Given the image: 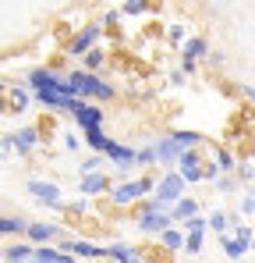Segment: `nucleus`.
<instances>
[{"label":"nucleus","mask_w":255,"mask_h":263,"mask_svg":"<svg viewBox=\"0 0 255 263\" xmlns=\"http://www.w3.org/2000/svg\"><path fill=\"white\" fill-rule=\"evenodd\" d=\"M234 175H238L241 185H255V167H252V164H245V160L238 164V171H234Z\"/></svg>","instance_id":"35"},{"label":"nucleus","mask_w":255,"mask_h":263,"mask_svg":"<svg viewBox=\"0 0 255 263\" xmlns=\"http://www.w3.org/2000/svg\"><path fill=\"white\" fill-rule=\"evenodd\" d=\"M71 118H75V125H78L82 132L103 128V107H99V103H85V100H78V107L71 110Z\"/></svg>","instance_id":"11"},{"label":"nucleus","mask_w":255,"mask_h":263,"mask_svg":"<svg viewBox=\"0 0 255 263\" xmlns=\"http://www.w3.org/2000/svg\"><path fill=\"white\" fill-rule=\"evenodd\" d=\"M29 263H78V256L64 253L60 246H36V253H32Z\"/></svg>","instance_id":"14"},{"label":"nucleus","mask_w":255,"mask_h":263,"mask_svg":"<svg viewBox=\"0 0 255 263\" xmlns=\"http://www.w3.org/2000/svg\"><path fill=\"white\" fill-rule=\"evenodd\" d=\"M170 224H174V217H170V210H163V206H153V203H145L142 206V214L135 217V228L142 231V235H163Z\"/></svg>","instance_id":"4"},{"label":"nucleus","mask_w":255,"mask_h":263,"mask_svg":"<svg viewBox=\"0 0 255 263\" xmlns=\"http://www.w3.org/2000/svg\"><path fill=\"white\" fill-rule=\"evenodd\" d=\"M248 160H255V146H252V153H248Z\"/></svg>","instance_id":"47"},{"label":"nucleus","mask_w":255,"mask_h":263,"mask_svg":"<svg viewBox=\"0 0 255 263\" xmlns=\"http://www.w3.org/2000/svg\"><path fill=\"white\" fill-rule=\"evenodd\" d=\"M4 157H7V149H4V139H0V160H4Z\"/></svg>","instance_id":"46"},{"label":"nucleus","mask_w":255,"mask_h":263,"mask_svg":"<svg viewBox=\"0 0 255 263\" xmlns=\"http://www.w3.org/2000/svg\"><path fill=\"white\" fill-rule=\"evenodd\" d=\"M195 167H202V153H199V146H195V149H184L181 160H177V171H181V175H188V171H195Z\"/></svg>","instance_id":"24"},{"label":"nucleus","mask_w":255,"mask_h":263,"mask_svg":"<svg viewBox=\"0 0 255 263\" xmlns=\"http://www.w3.org/2000/svg\"><path fill=\"white\" fill-rule=\"evenodd\" d=\"M220 246H223V253L230 256V260H241L252 246L248 242H241V238H234V235H220Z\"/></svg>","instance_id":"21"},{"label":"nucleus","mask_w":255,"mask_h":263,"mask_svg":"<svg viewBox=\"0 0 255 263\" xmlns=\"http://www.w3.org/2000/svg\"><path fill=\"white\" fill-rule=\"evenodd\" d=\"M117 22H121V11H107V14H103V25H107V29H114Z\"/></svg>","instance_id":"42"},{"label":"nucleus","mask_w":255,"mask_h":263,"mask_svg":"<svg viewBox=\"0 0 255 263\" xmlns=\"http://www.w3.org/2000/svg\"><path fill=\"white\" fill-rule=\"evenodd\" d=\"M227 224H230V214H223V210H213L209 214V228L216 235H227Z\"/></svg>","instance_id":"30"},{"label":"nucleus","mask_w":255,"mask_h":263,"mask_svg":"<svg viewBox=\"0 0 255 263\" xmlns=\"http://www.w3.org/2000/svg\"><path fill=\"white\" fill-rule=\"evenodd\" d=\"M82 64H85V71H96V68H103V50H96V46H92V50H89V53L82 57Z\"/></svg>","instance_id":"32"},{"label":"nucleus","mask_w":255,"mask_h":263,"mask_svg":"<svg viewBox=\"0 0 255 263\" xmlns=\"http://www.w3.org/2000/svg\"><path fill=\"white\" fill-rule=\"evenodd\" d=\"M78 146H82V139L71 135V132H64V149H68V153H78Z\"/></svg>","instance_id":"40"},{"label":"nucleus","mask_w":255,"mask_h":263,"mask_svg":"<svg viewBox=\"0 0 255 263\" xmlns=\"http://www.w3.org/2000/svg\"><path fill=\"white\" fill-rule=\"evenodd\" d=\"M64 79H60V71H53V68H32L29 71V89H46V86H60Z\"/></svg>","instance_id":"17"},{"label":"nucleus","mask_w":255,"mask_h":263,"mask_svg":"<svg viewBox=\"0 0 255 263\" xmlns=\"http://www.w3.org/2000/svg\"><path fill=\"white\" fill-rule=\"evenodd\" d=\"M64 253H71V256H82V260H107V246H96V242H85V238H60L57 242Z\"/></svg>","instance_id":"9"},{"label":"nucleus","mask_w":255,"mask_h":263,"mask_svg":"<svg viewBox=\"0 0 255 263\" xmlns=\"http://www.w3.org/2000/svg\"><path fill=\"white\" fill-rule=\"evenodd\" d=\"M174 139H177V146L181 149H195V146H202L206 142V135L202 132H170Z\"/></svg>","instance_id":"25"},{"label":"nucleus","mask_w":255,"mask_h":263,"mask_svg":"<svg viewBox=\"0 0 255 263\" xmlns=\"http://www.w3.org/2000/svg\"><path fill=\"white\" fill-rule=\"evenodd\" d=\"M29 220L25 217H0V235H25Z\"/></svg>","instance_id":"26"},{"label":"nucleus","mask_w":255,"mask_h":263,"mask_svg":"<svg viewBox=\"0 0 255 263\" xmlns=\"http://www.w3.org/2000/svg\"><path fill=\"white\" fill-rule=\"evenodd\" d=\"M110 189H114V181H110V175H107V171L82 175V181H78V192H82V196H107Z\"/></svg>","instance_id":"13"},{"label":"nucleus","mask_w":255,"mask_h":263,"mask_svg":"<svg viewBox=\"0 0 255 263\" xmlns=\"http://www.w3.org/2000/svg\"><path fill=\"white\" fill-rule=\"evenodd\" d=\"M39 142H42V128L39 125H22L18 132H11V135L4 139V149H7V153L14 149L18 157H29Z\"/></svg>","instance_id":"5"},{"label":"nucleus","mask_w":255,"mask_h":263,"mask_svg":"<svg viewBox=\"0 0 255 263\" xmlns=\"http://www.w3.org/2000/svg\"><path fill=\"white\" fill-rule=\"evenodd\" d=\"M153 164H160V157H156V146L149 142V146L138 149V167H153Z\"/></svg>","instance_id":"31"},{"label":"nucleus","mask_w":255,"mask_h":263,"mask_svg":"<svg viewBox=\"0 0 255 263\" xmlns=\"http://www.w3.org/2000/svg\"><path fill=\"white\" fill-rule=\"evenodd\" d=\"M160 246L167 249V253H177V249H184V228L177 231V228H167L163 235H160Z\"/></svg>","instance_id":"23"},{"label":"nucleus","mask_w":255,"mask_h":263,"mask_svg":"<svg viewBox=\"0 0 255 263\" xmlns=\"http://www.w3.org/2000/svg\"><path fill=\"white\" fill-rule=\"evenodd\" d=\"M209 43L202 40V36H188L184 46H181V71L184 75H195V64L199 61H209Z\"/></svg>","instance_id":"8"},{"label":"nucleus","mask_w":255,"mask_h":263,"mask_svg":"<svg viewBox=\"0 0 255 263\" xmlns=\"http://www.w3.org/2000/svg\"><path fill=\"white\" fill-rule=\"evenodd\" d=\"M252 253H255V242H252Z\"/></svg>","instance_id":"49"},{"label":"nucleus","mask_w":255,"mask_h":263,"mask_svg":"<svg viewBox=\"0 0 255 263\" xmlns=\"http://www.w3.org/2000/svg\"><path fill=\"white\" fill-rule=\"evenodd\" d=\"M0 92H4V82H0Z\"/></svg>","instance_id":"48"},{"label":"nucleus","mask_w":255,"mask_h":263,"mask_svg":"<svg viewBox=\"0 0 255 263\" xmlns=\"http://www.w3.org/2000/svg\"><path fill=\"white\" fill-rule=\"evenodd\" d=\"M25 238H29L32 246H50V242H60L64 231H60V224H50V220H29Z\"/></svg>","instance_id":"10"},{"label":"nucleus","mask_w":255,"mask_h":263,"mask_svg":"<svg viewBox=\"0 0 255 263\" xmlns=\"http://www.w3.org/2000/svg\"><path fill=\"white\" fill-rule=\"evenodd\" d=\"M234 238H241V242H248V246H252V242H255V231L248 228V224H238V228H234Z\"/></svg>","instance_id":"39"},{"label":"nucleus","mask_w":255,"mask_h":263,"mask_svg":"<svg viewBox=\"0 0 255 263\" xmlns=\"http://www.w3.org/2000/svg\"><path fill=\"white\" fill-rule=\"evenodd\" d=\"M167 82H170V86H184V71H170Z\"/></svg>","instance_id":"43"},{"label":"nucleus","mask_w":255,"mask_h":263,"mask_svg":"<svg viewBox=\"0 0 255 263\" xmlns=\"http://www.w3.org/2000/svg\"><path fill=\"white\" fill-rule=\"evenodd\" d=\"M153 146H156V157H160V164H163V167L177 164V160H181V153H184V149L177 146V139H174V135H163V139H156Z\"/></svg>","instance_id":"15"},{"label":"nucleus","mask_w":255,"mask_h":263,"mask_svg":"<svg viewBox=\"0 0 255 263\" xmlns=\"http://www.w3.org/2000/svg\"><path fill=\"white\" fill-rule=\"evenodd\" d=\"M107 160H110L114 167H128V171H131V167L138 164V149L121 146V142H114V139H110V142H107Z\"/></svg>","instance_id":"12"},{"label":"nucleus","mask_w":255,"mask_h":263,"mask_svg":"<svg viewBox=\"0 0 255 263\" xmlns=\"http://www.w3.org/2000/svg\"><path fill=\"white\" fill-rule=\"evenodd\" d=\"M107 260H117V263H145V256H142L135 246H128V242H110V246H107Z\"/></svg>","instance_id":"16"},{"label":"nucleus","mask_w":255,"mask_h":263,"mask_svg":"<svg viewBox=\"0 0 255 263\" xmlns=\"http://www.w3.org/2000/svg\"><path fill=\"white\" fill-rule=\"evenodd\" d=\"M145 11H149L145 0H124V14L128 18H138V14H145Z\"/></svg>","instance_id":"36"},{"label":"nucleus","mask_w":255,"mask_h":263,"mask_svg":"<svg viewBox=\"0 0 255 263\" xmlns=\"http://www.w3.org/2000/svg\"><path fill=\"white\" fill-rule=\"evenodd\" d=\"M184 185H188V181H184V175H181V171H167V175L156 181V192L149 196V203H153V206L170 210L177 199H184Z\"/></svg>","instance_id":"3"},{"label":"nucleus","mask_w":255,"mask_h":263,"mask_svg":"<svg viewBox=\"0 0 255 263\" xmlns=\"http://www.w3.org/2000/svg\"><path fill=\"white\" fill-rule=\"evenodd\" d=\"M238 210H241V217H252V214H255V192H252V189H245V196H241Z\"/></svg>","instance_id":"34"},{"label":"nucleus","mask_w":255,"mask_h":263,"mask_svg":"<svg viewBox=\"0 0 255 263\" xmlns=\"http://www.w3.org/2000/svg\"><path fill=\"white\" fill-rule=\"evenodd\" d=\"M68 217H82V214H89V199H75V203H68V210H64Z\"/></svg>","instance_id":"37"},{"label":"nucleus","mask_w":255,"mask_h":263,"mask_svg":"<svg viewBox=\"0 0 255 263\" xmlns=\"http://www.w3.org/2000/svg\"><path fill=\"white\" fill-rule=\"evenodd\" d=\"M32 253H36V246H32V242L4 246V249H0V260H7V263H29V260H32Z\"/></svg>","instance_id":"18"},{"label":"nucleus","mask_w":255,"mask_h":263,"mask_svg":"<svg viewBox=\"0 0 255 263\" xmlns=\"http://www.w3.org/2000/svg\"><path fill=\"white\" fill-rule=\"evenodd\" d=\"M4 110H11V100H7V96H0V114H4Z\"/></svg>","instance_id":"45"},{"label":"nucleus","mask_w":255,"mask_h":263,"mask_svg":"<svg viewBox=\"0 0 255 263\" xmlns=\"http://www.w3.org/2000/svg\"><path fill=\"white\" fill-rule=\"evenodd\" d=\"M85 142H89L92 153H107V142H110V139L103 135V128H89L85 132Z\"/></svg>","instance_id":"27"},{"label":"nucleus","mask_w":255,"mask_h":263,"mask_svg":"<svg viewBox=\"0 0 255 263\" xmlns=\"http://www.w3.org/2000/svg\"><path fill=\"white\" fill-rule=\"evenodd\" d=\"M195 214H199V203H195L192 196H184V199H177V203L170 206V217L177 220V224H184V220H192Z\"/></svg>","instance_id":"19"},{"label":"nucleus","mask_w":255,"mask_h":263,"mask_svg":"<svg viewBox=\"0 0 255 263\" xmlns=\"http://www.w3.org/2000/svg\"><path fill=\"white\" fill-rule=\"evenodd\" d=\"M213 160H216V167H220L223 175L238 171V164H241V160H238V157H234V153H230L227 146H216V149H213Z\"/></svg>","instance_id":"20"},{"label":"nucleus","mask_w":255,"mask_h":263,"mask_svg":"<svg viewBox=\"0 0 255 263\" xmlns=\"http://www.w3.org/2000/svg\"><path fill=\"white\" fill-rule=\"evenodd\" d=\"M7 100H11V114H22V110H29V107L36 103V100H32V92H29V89H22V86L11 89V96H7Z\"/></svg>","instance_id":"22"},{"label":"nucleus","mask_w":255,"mask_h":263,"mask_svg":"<svg viewBox=\"0 0 255 263\" xmlns=\"http://www.w3.org/2000/svg\"><path fill=\"white\" fill-rule=\"evenodd\" d=\"M68 89H71L78 100H114V96H117L110 82H103L96 71H85V68L68 71Z\"/></svg>","instance_id":"1"},{"label":"nucleus","mask_w":255,"mask_h":263,"mask_svg":"<svg viewBox=\"0 0 255 263\" xmlns=\"http://www.w3.org/2000/svg\"><path fill=\"white\" fill-rule=\"evenodd\" d=\"M156 192V181L149 175H138V178H128V181H117L110 192H107V199H110V206H131V203H138V199H145V196H153Z\"/></svg>","instance_id":"2"},{"label":"nucleus","mask_w":255,"mask_h":263,"mask_svg":"<svg viewBox=\"0 0 255 263\" xmlns=\"http://www.w3.org/2000/svg\"><path fill=\"white\" fill-rule=\"evenodd\" d=\"M103 164H107V153H92L89 160L78 164V175H96V171H103Z\"/></svg>","instance_id":"28"},{"label":"nucleus","mask_w":255,"mask_h":263,"mask_svg":"<svg viewBox=\"0 0 255 263\" xmlns=\"http://www.w3.org/2000/svg\"><path fill=\"white\" fill-rule=\"evenodd\" d=\"M252 192H255V185H252Z\"/></svg>","instance_id":"50"},{"label":"nucleus","mask_w":255,"mask_h":263,"mask_svg":"<svg viewBox=\"0 0 255 263\" xmlns=\"http://www.w3.org/2000/svg\"><path fill=\"white\" fill-rule=\"evenodd\" d=\"M99 36H103V22H89V25H82V29L68 40V46H64V50H68L71 57H85L92 46L99 43Z\"/></svg>","instance_id":"7"},{"label":"nucleus","mask_w":255,"mask_h":263,"mask_svg":"<svg viewBox=\"0 0 255 263\" xmlns=\"http://www.w3.org/2000/svg\"><path fill=\"white\" fill-rule=\"evenodd\" d=\"M25 189H29L39 203H46V206H53V210H68L64 192H60V185H57V181H46V178H29V181H25Z\"/></svg>","instance_id":"6"},{"label":"nucleus","mask_w":255,"mask_h":263,"mask_svg":"<svg viewBox=\"0 0 255 263\" xmlns=\"http://www.w3.org/2000/svg\"><path fill=\"white\" fill-rule=\"evenodd\" d=\"M213 185H216V192H238V175H220Z\"/></svg>","instance_id":"33"},{"label":"nucleus","mask_w":255,"mask_h":263,"mask_svg":"<svg viewBox=\"0 0 255 263\" xmlns=\"http://www.w3.org/2000/svg\"><path fill=\"white\" fill-rule=\"evenodd\" d=\"M202 171H206V181H216V178L223 175V171H220V167H216V160H209V164H206V167H202Z\"/></svg>","instance_id":"41"},{"label":"nucleus","mask_w":255,"mask_h":263,"mask_svg":"<svg viewBox=\"0 0 255 263\" xmlns=\"http://www.w3.org/2000/svg\"><path fill=\"white\" fill-rule=\"evenodd\" d=\"M202 235H206V231H184V253H188V256H199Z\"/></svg>","instance_id":"29"},{"label":"nucleus","mask_w":255,"mask_h":263,"mask_svg":"<svg viewBox=\"0 0 255 263\" xmlns=\"http://www.w3.org/2000/svg\"><path fill=\"white\" fill-rule=\"evenodd\" d=\"M241 96H245V100H252V103H255V86H245V89H241Z\"/></svg>","instance_id":"44"},{"label":"nucleus","mask_w":255,"mask_h":263,"mask_svg":"<svg viewBox=\"0 0 255 263\" xmlns=\"http://www.w3.org/2000/svg\"><path fill=\"white\" fill-rule=\"evenodd\" d=\"M167 40L174 46H184V40H188V36H184V25H170V29H167Z\"/></svg>","instance_id":"38"}]
</instances>
